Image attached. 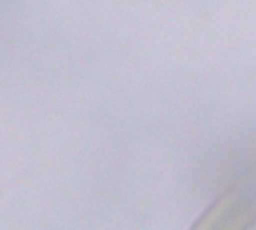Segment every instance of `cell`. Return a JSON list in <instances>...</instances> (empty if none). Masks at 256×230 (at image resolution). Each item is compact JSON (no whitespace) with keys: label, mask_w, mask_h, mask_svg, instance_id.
Here are the masks:
<instances>
[{"label":"cell","mask_w":256,"mask_h":230,"mask_svg":"<svg viewBox=\"0 0 256 230\" xmlns=\"http://www.w3.org/2000/svg\"><path fill=\"white\" fill-rule=\"evenodd\" d=\"M256 220L253 206L238 194L218 199L190 230H248Z\"/></svg>","instance_id":"1"}]
</instances>
